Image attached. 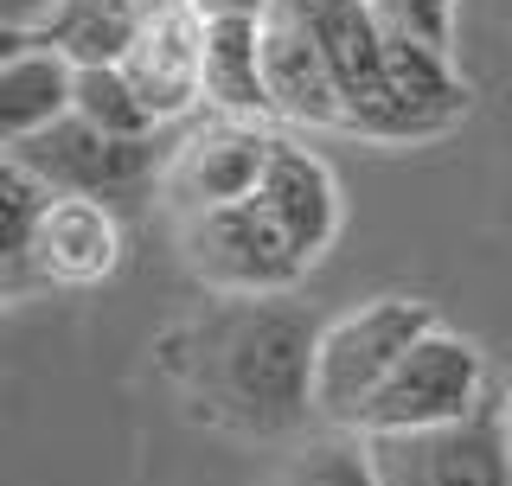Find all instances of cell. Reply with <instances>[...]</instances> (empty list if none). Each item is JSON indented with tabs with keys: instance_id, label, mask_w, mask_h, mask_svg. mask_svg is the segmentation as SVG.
Instances as JSON below:
<instances>
[{
	"instance_id": "cell-1",
	"label": "cell",
	"mask_w": 512,
	"mask_h": 486,
	"mask_svg": "<svg viewBox=\"0 0 512 486\" xmlns=\"http://www.w3.org/2000/svg\"><path fill=\"white\" fill-rule=\"evenodd\" d=\"M314 352L320 327L282 295L212 301L160 333L154 365L180 410L205 429L276 442L314 423Z\"/></svg>"
},
{
	"instance_id": "cell-2",
	"label": "cell",
	"mask_w": 512,
	"mask_h": 486,
	"mask_svg": "<svg viewBox=\"0 0 512 486\" xmlns=\"http://www.w3.org/2000/svg\"><path fill=\"white\" fill-rule=\"evenodd\" d=\"M436 327H442L436 307L416 301V295H372V301L352 307V314L327 320V327H320V352H314V410H320V423L352 435L359 416H365V403L391 384V371Z\"/></svg>"
},
{
	"instance_id": "cell-3",
	"label": "cell",
	"mask_w": 512,
	"mask_h": 486,
	"mask_svg": "<svg viewBox=\"0 0 512 486\" xmlns=\"http://www.w3.org/2000/svg\"><path fill=\"white\" fill-rule=\"evenodd\" d=\"M493 410L487 403V359L474 339L436 327L404 365L391 371V384L365 403L359 442H384V435H423V429H455L468 416Z\"/></svg>"
},
{
	"instance_id": "cell-4",
	"label": "cell",
	"mask_w": 512,
	"mask_h": 486,
	"mask_svg": "<svg viewBox=\"0 0 512 486\" xmlns=\"http://www.w3.org/2000/svg\"><path fill=\"white\" fill-rule=\"evenodd\" d=\"M180 263L199 275L218 301L288 295V288L308 275V263L288 250V237L269 224V212L256 199L180 218Z\"/></svg>"
},
{
	"instance_id": "cell-5",
	"label": "cell",
	"mask_w": 512,
	"mask_h": 486,
	"mask_svg": "<svg viewBox=\"0 0 512 486\" xmlns=\"http://www.w3.org/2000/svg\"><path fill=\"white\" fill-rule=\"evenodd\" d=\"M7 160L20 173H32L52 199H116V192H135L154 173V141H116L103 128H90L84 116H64L45 135L13 141Z\"/></svg>"
},
{
	"instance_id": "cell-6",
	"label": "cell",
	"mask_w": 512,
	"mask_h": 486,
	"mask_svg": "<svg viewBox=\"0 0 512 486\" xmlns=\"http://www.w3.org/2000/svg\"><path fill=\"white\" fill-rule=\"evenodd\" d=\"M276 141L263 122H205L199 135H186L173 160L160 167V186H167L173 218L192 212H224V205L256 199L269 160H276Z\"/></svg>"
},
{
	"instance_id": "cell-7",
	"label": "cell",
	"mask_w": 512,
	"mask_h": 486,
	"mask_svg": "<svg viewBox=\"0 0 512 486\" xmlns=\"http://www.w3.org/2000/svg\"><path fill=\"white\" fill-rule=\"evenodd\" d=\"M365 448L384 486H512V435L500 410H480L455 429L384 435Z\"/></svg>"
},
{
	"instance_id": "cell-8",
	"label": "cell",
	"mask_w": 512,
	"mask_h": 486,
	"mask_svg": "<svg viewBox=\"0 0 512 486\" xmlns=\"http://www.w3.org/2000/svg\"><path fill=\"white\" fill-rule=\"evenodd\" d=\"M122 77L148 103L154 122H180L205 103V20L192 7H154L135 52L122 58Z\"/></svg>"
},
{
	"instance_id": "cell-9",
	"label": "cell",
	"mask_w": 512,
	"mask_h": 486,
	"mask_svg": "<svg viewBox=\"0 0 512 486\" xmlns=\"http://www.w3.org/2000/svg\"><path fill=\"white\" fill-rule=\"evenodd\" d=\"M263 77H269V109H276V122L340 128L346 135V103H340V84H333V64L320 52L314 26H301L276 0H269V13H263Z\"/></svg>"
},
{
	"instance_id": "cell-10",
	"label": "cell",
	"mask_w": 512,
	"mask_h": 486,
	"mask_svg": "<svg viewBox=\"0 0 512 486\" xmlns=\"http://www.w3.org/2000/svg\"><path fill=\"white\" fill-rule=\"evenodd\" d=\"M256 205L269 212V224L288 237V250L308 269L340 237V180H333L327 160L295 148V141H276V160H269L263 186H256Z\"/></svg>"
},
{
	"instance_id": "cell-11",
	"label": "cell",
	"mask_w": 512,
	"mask_h": 486,
	"mask_svg": "<svg viewBox=\"0 0 512 486\" xmlns=\"http://www.w3.org/2000/svg\"><path fill=\"white\" fill-rule=\"evenodd\" d=\"M122 269V224L103 199H52L32 243V282L45 288H96Z\"/></svg>"
},
{
	"instance_id": "cell-12",
	"label": "cell",
	"mask_w": 512,
	"mask_h": 486,
	"mask_svg": "<svg viewBox=\"0 0 512 486\" xmlns=\"http://www.w3.org/2000/svg\"><path fill=\"white\" fill-rule=\"evenodd\" d=\"M148 13V0H58L32 32H7V39L45 45V52L71 58L77 71H103V64H122L135 52Z\"/></svg>"
},
{
	"instance_id": "cell-13",
	"label": "cell",
	"mask_w": 512,
	"mask_h": 486,
	"mask_svg": "<svg viewBox=\"0 0 512 486\" xmlns=\"http://www.w3.org/2000/svg\"><path fill=\"white\" fill-rule=\"evenodd\" d=\"M71 103H77L71 58L45 52V45H26V39H0V135H7V148L64 122Z\"/></svg>"
},
{
	"instance_id": "cell-14",
	"label": "cell",
	"mask_w": 512,
	"mask_h": 486,
	"mask_svg": "<svg viewBox=\"0 0 512 486\" xmlns=\"http://www.w3.org/2000/svg\"><path fill=\"white\" fill-rule=\"evenodd\" d=\"M205 103L218 122H269L263 20H205Z\"/></svg>"
},
{
	"instance_id": "cell-15",
	"label": "cell",
	"mask_w": 512,
	"mask_h": 486,
	"mask_svg": "<svg viewBox=\"0 0 512 486\" xmlns=\"http://www.w3.org/2000/svg\"><path fill=\"white\" fill-rule=\"evenodd\" d=\"M45 212H52V192L7 160L0 167V269H7V295H20L32 282V243H39Z\"/></svg>"
},
{
	"instance_id": "cell-16",
	"label": "cell",
	"mask_w": 512,
	"mask_h": 486,
	"mask_svg": "<svg viewBox=\"0 0 512 486\" xmlns=\"http://www.w3.org/2000/svg\"><path fill=\"white\" fill-rule=\"evenodd\" d=\"M71 116H84L90 128H103V135L116 141H154V116L148 103L135 96V84L122 77V64H103V71H77V103Z\"/></svg>"
},
{
	"instance_id": "cell-17",
	"label": "cell",
	"mask_w": 512,
	"mask_h": 486,
	"mask_svg": "<svg viewBox=\"0 0 512 486\" xmlns=\"http://www.w3.org/2000/svg\"><path fill=\"white\" fill-rule=\"evenodd\" d=\"M276 486H384V480L372 467V448H365L359 435L333 429V435H320V442H308L301 455H288Z\"/></svg>"
},
{
	"instance_id": "cell-18",
	"label": "cell",
	"mask_w": 512,
	"mask_h": 486,
	"mask_svg": "<svg viewBox=\"0 0 512 486\" xmlns=\"http://www.w3.org/2000/svg\"><path fill=\"white\" fill-rule=\"evenodd\" d=\"M384 26L404 32V39H423L429 52L455 58V0H378Z\"/></svg>"
},
{
	"instance_id": "cell-19",
	"label": "cell",
	"mask_w": 512,
	"mask_h": 486,
	"mask_svg": "<svg viewBox=\"0 0 512 486\" xmlns=\"http://www.w3.org/2000/svg\"><path fill=\"white\" fill-rule=\"evenodd\" d=\"M199 20H263L269 0H192Z\"/></svg>"
},
{
	"instance_id": "cell-20",
	"label": "cell",
	"mask_w": 512,
	"mask_h": 486,
	"mask_svg": "<svg viewBox=\"0 0 512 486\" xmlns=\"http://www.w3.org/2000/svg\"><path fill=\"white\" fill-rule=\"evenodd\" d=\"M52 7H58V0H0V26H7V32H32Z\"/></svg>"
},
{
	"instance_id": "cell-21",
	"label": "cell",
	"mask_w": 512,
	"mask_h": 486,
	"mask_svg": "<svg viewBox=\"0 0 512 486\" xmlns=\"http://www.w3.org/2000/svg\"><path fill=\"white\" fill-rule=\"evenodd\" d=\"M493 410H500V423H506V435H512V384H506V397L493 403Z\"/></svg>"
}]
</instances>
